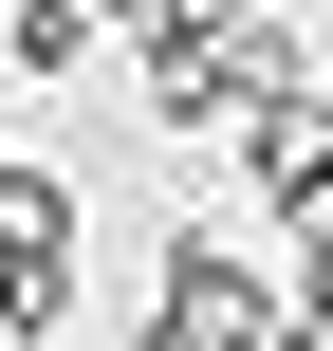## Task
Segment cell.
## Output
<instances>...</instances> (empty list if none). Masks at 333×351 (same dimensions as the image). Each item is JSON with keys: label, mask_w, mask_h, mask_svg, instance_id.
I'll use <instances>...</instances> for the list:
<instances>
[{"label": "cell", "mask_w": 333, "mask_h": 351, "mask_svg": "<svg viewBox=\"0 0 333 351\" xmlns=\"http://www.w3.org/2000/svg\"><path fill=\"white\" fill-rule=\"evenodd\" d=\"M130 56H148V130H167V148H204V130H241V111L315 93V37H297L278 0H204V19H148Z\"/></svg>", "instance_id": "obj_1"}, {"label": "cell", "mask_w": 333, "mask_h": 351, "mask_svg": "<svg viewBox=\"0 0 333 351\" xmlns=\"http://www.w3.org/2000/svg\"><path fill=\"white\" fill-rule=\"evenodd\" d=\"M130 351H297V278H260L241 241L167 222V241H148V315H130Z\"/></svg>", "instance_id": "obj_2"}, {"label": "cell", "mask_w": 333, "mask_h": 351, "mask_svg": "<svg viewBox=\"0 0 333 351\" xmlns=\"http://www.w3.org/2000/svg\"><path fill=\"white\" fill-rule=\"evenodd\" d=\"M222 148H241V185H260L278 222H315V204H333V74H315V93H278V111H241Z\"/></svg>", "instance_id": "obj_3"}, {"label": "cell", "mask_w": 333, "mask_h": 351, "mask_svg": "<svg viewBox=\"0 0 333 351\" xmlns=\"http://www.w3.org/2000/svg\"><path fill=\"white\" fill-rule=\"evenodd\" d=\"M93 241V204H74V167H37V148H0V259H74Z\"/></svg>", "instance_id": "obj_4"}, {"label": "cell", "mask_w": 333, "mask_h": 351, "mask_svg": "<svg viewBox=\"0 0 333 351\" xmlns=\"http://www.w3.org/2000/svg\"><path fill=\"white\" fill-rule=\"evenodd\" d=\"M93 37H111V0H0V56L19 74H74Z\"/></svg>", "instance_id": "obj_5"}, {"label": "cell", "mask_w": 333, "mask_h": 351, "mask_svg": "<svg viewBox=\"0 0 333 351\" xmlns=\"http://www.w3.org/2000/svg\"><path fill=\"white\" fill-rule=\"evenodd\" d=\"M297 333H333V204L297 222Z\"/></svg>", "instance_id": "obj_6"}, {"label": "cell", "mask_w": 333, "mask_h": 351, "mask_svg": "<svg viewBox=\"0 0 333 351\" xmlns=\"http://www.w3.org/2000/svg\"><path fill=\"white\" fill-rule=\"evenodd\" d=\"M0 93H19V56H0Z\"/></svg>", "instance_id": "obj_7"}]
</instances>
